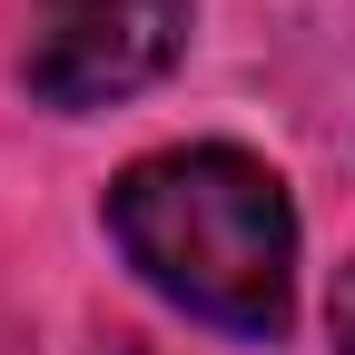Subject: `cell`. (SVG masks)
I'll return each mask as SVG.
<instances>
[{
  "instance_id": "obj_2",
  "label": "cell",
  "mask_w": 355,
  "mask_h": 355,
  "mask_svg": "<svg viewBox=\"0 0 355 355\" xmlns=\"http://www.w3.org/2000/svg\"><path fill=\"white\" fill-rule=\"evenodd\" d=\"M188 10L198 0H40L30 20V50H20V79L40 109H119L158 89L188 50Z\"/></svg>"
},
{
  "instance_id": "obj_3",
  "label": "cell",
  "mask_w": 355,
  "mask_h": 355,
  "mask_svg": "<svg viewBox=\"0 0 355 355\" xmlns=\"http://www.w3.org/2000/svg\"><path fill=\"white\" fill-rule=\"evenodd\" d=\"M326 326H336V355H355V257L336 266V306H326Z\"/></svg>"
},
{
  "instance_id": "obj_1",
  "label": "cell",
  "mask_w": 355,
  "mask_h": 355,
  "mask_svg": "<svg viewBox=\"0 0 355 355\" xmlns=\"http://www.w3.org/2000/svg\"><path fill=\"white\" fill-rule=\"evenodd\" d=\"M109 237L148 296L217 336H286L296 316V198L227 139L128 158L109 178Z\"/></svg>"
}]
</instances>
